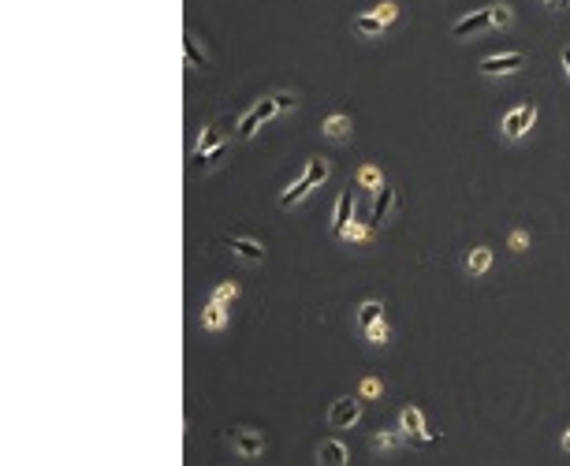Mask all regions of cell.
Listing matches in <instances>:
<instances>
[{"label": "cell", "instance_id": "d4e9b609", "mask_svg": "<svg viewBox=\"0 0 570 466\" xmlns=\"http://www.w3.org/2000/svg\"><path fill=\"white\" fill-rule=\"evenodd\" d=\"M369 231H373V228H366V224H347L343 235H347V239H369Z\"/></svg>", "mask_w": 570, "mask_h": 466}, {"label": "cell", "instance_id": "52a82bcc", "mask_svg": "<svg viewBox=\"0 0 570 466\" xmlns=\"http://www.w3.org/2000/svg\"><path fill=\"white\" fill-rule=\"evenodd\" d=\"M224 243L239 257H246V262H265V247H261V243H254V239H231V235H224Z\"/></svg>", "mask_w": 570, "mask_h": 466}, {"label": "cell", "instance_id": "1f68e13d", "mask_svg": "<svg viewBox=\"0 0 570 466\" xmlns=\"http://www.w3.org/2000/svg\"><path fill=\"white\" fill-rule=\"evenodd\" d=\"M548 4H552V8H566V4H570V0H548Z\"/></svg>", "mask_w": 570, "mask_h": 466}, {"label": "cell", "instance_id": "d6986e66", "mask_svg": "<svg viewBox=\"0 0 570 466\" xmlns=\"http://www.w3.org/2000/svg\"><path fill=\"white\" fill-rule=\"evenodd\" d=\"M380 317H384V306L369 299L366 306H361V317L358 321H361V329H366V325H373V321H380Z\"/></svg>", "mask_w": 570, "mask_h": 466}, {"label": "cell", "instance_id": "4316f807", "mask_svg": "<svg viewBox=\"0 0 570 466\" xmlns=\"http://www.w3.org/2000/svg\"><path fill=\"white\" fill-rule=\"evenodd\" d=\"M399 440H403V436H399V433H380L377 440H373V444H377V448H395Z\"/></svg>", "mask_w": 570, "mask_h": 466}, {"label": "cell", "instance_id": "484cf974", "mask_svg": "<svg viewBox=\"0 0 570 466\" xmlns=\"http://www.w3.org/2000/svg\"><path fill=\"white\" fill-rule=\"evenodd\" d=\"M361 396H366V399H373V396H380V381H373V377H366V381H361Z\"/></svg>", "mask_w": 570, "mask_h": 466}, {"label": "cell", "instance_id": "ffe728a7", "mask_svg": "<svg viewBox=\"0 0 570 466\" xmlns=\"http://www.w3.org/2000/svg\"><path fill=\"white\" fill-rule=\"evenodd\" d=\"M224 149H228V146H224V142H220V146H216V149H209V153H202V157H194V168H198V172H202V168H213V164H216L220 157H224Z\"/></svg>", "mask_w": 570, "mask_h": 466}, {"label": "cell", "instance_id": "8992f818", "mask_svg": "<svg viewBox=\"0 0 570 466\" xmlns=\"http://www.w3.org/2000/svg\"><path fill=\"white\" fill-rule=\"evenodd\" d=\"M518 68H526V56H522V53L481 60V71H485V75H507V71H518Z\"/></svg>", "mask_w": 570, "mask_h": 466}, {"label": "cell", "instance_id": "277c9868", "mask_svg": "<svg viewBox=\"0 0 570 466\" xmlns=\"http://www.w3.org/2000/svg\"><path fill=\"white\" fill-rule=\"evenodd\" d=\"M358 418H361L358 399H335V403L328 407V425L332 429H351Z\"/></svg>", "mask_w": 570, "mask_h": 466}, {"label": "cell", "instance_id": "44dd1931", "mask_svg": "<svg viewBox=\"0 0 570 466\" xmlns=\"http://www.w3.org/2000/svg\"><path fill=\"white\" fill-rule=\"evenodd\" d=\"M358 187H384V179H380V172H377L373 164H366V168L358 172Z\"/></svg>", "mask_w": 570, "mask_h": 466}, {"label": "cell", "instance_id": "30bf717a", "mask_svg": "<svg viewBox=\"0 0 570 466\" xmlns=\"http://www.w3.org/2000/svg\"><path fill=\"white\" fill-rule=\"evenodd\" d=\"M392 205H395V190L392 187H380V194H377V205H373V220H369V224L373 228H380L384 224V216H388V209H392Z\"/></svg>", "mask_w": 570, "mask_h": 466}, {"label": "cell", "instance_id": "f1b7e54d", "mask_svg": "<svg viewBox=\"0 0 570 466\" xmlns=\"http://www.w3.org/2000/svg\"><path fill=\"white\" fill-rule=\"evenodd\" d=\"M529 247V235H526V231H514V235H511V250H526Z\"/></svg>", "mask_w": 570, "mask_h": 466}, {"label": "cell", "instance_id": "6da1fadb", "mask_svg": "<svg viewBox=\"0 0 570 466\" xmlns=\"http://www.w3.org/2000/svg\"><path fill=\"white\" fill-rule=\"evenodd\" d=\"M325 176H328V164L321 161V157H314V161L306 164V176L299 179V183H295L291 190H283V194H280V205H283V209H287V205L302 202V198H306V194L314 190L317 183H325Z\"/></svg>", "mask_w": 570, "mask_h": 466}, {"label": "cell", "instance_id": "cb8c5ba5", "mask_svg": "<svg viewBox=\"0 0 570 466\" xmlns=\"http://www.w3.org/2000/svg\"><path fill=\"white\" fill-rule=\"evenodd\" d=\"M235 295H239V283H220L213 299H216V302H224V299H235Z\"/></svg>", "mask_w": 570, "mask_h": 466}, {"label": "cell", "instance_id": "4fadbf2b", "mask_svg": "<svg viewBox=\"0 0 570 466\" xmlns=\"http://www.w3.org/2000/svg\"><path fill=\"white\" fill-rule=\"evenodd\" d=\"M399 425H403V433H410V436L425 433V418H421V410H414V407H407V410H403V418H399Z\"/></svg>", "mask_w": 570, "mask_h": 466}, {"label": "cell", "instance_id": "f546056e", "mask_svg": "<svg viewBox=\"0 0 570 466\" xmlns=\"http://www.w3.org/2000/svg\"><path fill=\"white\" fill-rule=\"evenodd\" d=\"M276 101H280V112H287V109H295L299 101H295L291 94H276Z\"/></svg>", "mask_w": 570, "mask_h": 466}, {"label": "cell", "instance_id": "9a60e30c", "mask_svg": "<svg viewBox=\"0 0 570 466\" xmlns=\"http://www.w3.org/2000/svg\"><path fill=\"white\" fill-rule=\"evenodd\" d=\"M220 142H224V138H220V131H216V127H205V131H202V138H198V149H194V157H202V153L216 149Z\"/></svg>", "mask_w": 570, "mask_h": 466}, {"label": "cell", "instance_id": "5bb4252c", "mask_svg": "<svg viewBox=\"0 0 570 466\" xmlns=\"http://www.w3.org/2000/svg\"><path fill=\"white\" fill-rule=\"evenodd\" d=\"M347 131H351V120H347V116H328L325 120V135L328 138H347Z\"/></svg>", "mask_w": 570, "mask_h": 466}, {"label": "cell", "instance_id": "ba28073f", "mask_svg": "<svg viewBox=\"0 0 570 466\" xmlns=\"http://www.w3.org/2000/svg\"><path fill=\"white\" fill-rule=\"evenodd\" d=\"M354 190H358V183H351V187H347V190L340 194V205H335V220H332V224H335V231H340V235H343V228L351 224V205H354Z\"/></svg>", "mask_w": 570, "mask_h": 466}, {"label": "cell", "instance_id": "7402d4cb", "mask_svg": "<svg viewBox=\"0 0 570 466\" xmlns=\"http://www.w3.org/2000/svg\"><path fill=\"white\" fill-rule=\"evenodd\" d=\"M366 336L373 343H388V325H380V321H373V325H366Z\"/></svg>", "mask_w": 570, "mask_h": 466}, {"label": "cell", "instance_id": "7a4b0ae2", "mask_svg": "<svg viewBox=\"0 0 570 466\" xmlns=\"http://www.w3.org/2000/svg\"><path fill=\"white\" fill-rule=\"evenodd\" d=\"M276 112H280V101H276V97H265V101H257V105H254L250 112H246L242 120H239V131H235V135H239V138H250V135L257 131V127H261L265 120H272V116H276Z\"/></svg>", "mask_w": 570, "mask_h": 466}, {"label": "cell", "instance_id": "5b68a950", "mask_svg": "<svg viewBox=\"0 0 570 466\" xmlns=\"http://www.w3.org/2000/svg\"><path fill=\"white\" fill-rule=\"evenodd\" d=\"M488 27H492V8H485V11H473V16L459 19V23H455V37L481 34V30H488Z\"/></svg>", "mask_w": 570, "mask_h": 466}, {"label": "cell", "instance_id": "7c38bea8", "mask_svg": "<svg viewBox=\"0 0 570 466\" xmlns=\"http://www.w3.org/2000/svg\"><path fill=\"white\" fill-rule=\"evenodd\" d=\"M466 269H470V273H488V269H492V250L477 247L470 257H466Z\"/></svg>", "mask_w": 570, "mask_h": 466}, {"label": "cell", "instance_id": "ac0fdd59", "mask_svg": "<svg viewBox=\"0 0 570 466\" xmlns=\"http://www.w3.org/2000/svg\"><path fill=\"white\" fill-rule=\"evenodd\" d=\"M183 49H187V68H202V71L209 68V60L202 56V49H198V42H194V37H187Z\"/></svg>", "mask_w": 570, "mask_h": 466}, {"label": "cell", "instance_id": "d6a6232c", "mask_svg": "<svg viewBox=\"0 0 570 466\" xmlns=\"http://www.w3.org/2000/svg\"><path fill=\"white\" fill-rule=\"evenodd\" d=\"M563 448H566V451H570V433H566V436H563Z\"/></svg>", "mask_w": 570, "mask_h": 466}, {"label": "cell", "instance_id": "83f0119b", "mask_svg": "<svg viewBox=\"0 0 570 466\" xmlns=\"http://www.w3.org/2000/svg\"><path fill=\"white\" fill-rule=\"evenodd\" d=\"M373 11H377V16H380L384 23H392V19L399 16V8H395V4H380V8H373Z\"/></svg>", "mask_w": 570, "mask_h": 466}, {"label": "cell", "instance_id": "4dcf8cb0", "mask_svg": "<svg viewBox=\"0 0 570 466\" xmlns=\"http://www.w3.org/2000/svg\"><path fill=\"white\" fill-rule=\"evenodd\" d=\"M563 63H566V75H570V45L563 49Z\"/></svg>", "mask_w": 570, "mask_h": 466}, {"label": "cell", "instance_id": "8fae6325", "mask_svg": "<svg viewBox=\"0 0 570 466\" xmlns=\"http://www.w3.org/2000/svg\"><path fill=\"white\" fill-rule=\"evenodd\" d=\"M317 455L321 462H332V466H343L347 462V448L340 444V440H325V444L317 448Z\"/></svg>", "mask_w": 570, "mask_h": 466}, {"label": "cell", "instance_id": "9c48e42d", "mask_svg": "<svg viewBox=\"0 0 570 466\" xmlns=\"http://www.w3.org/2000/svg\"><path fill=\"white\" fill-rule=\"evenodd\" d=\"M235 451L246 459H257L265 451V440L257 436V433H235Z\"/></svg>", "mask_w": 570, "mask_h": 466}, {"label": "cell", "instance_id": "603a6c76", "mask_svg": "<svg viewBox=\"0 0 570 466\" xmlns=\"http://www.w3.org/2000/svg\"><path fill=\"white\" fill-rule=\"evenodd\" d=\"M511 23V8L503 4V8H492V27H507Z\"/></svg>", "mask_w": 570, "mask_h": 466}, {"label": "cell", "instance_id": "2e32d148", "mask_svg": "<svg viewBox=\"0 0 570 466\" xmlns=\"http://www.w3.org/2000/svg\"><path fill=\"white\" fill-rule=\"evenodd\" d=\"M202 321H205V329H224V306H220V302L213 299L209 306H205Z\"/></svg>", "mask_w": 570, "mask_h": 466}, {"label": "cell", "instance_id": "3957f363", "mask_svg": "<svg viewBox=\"0 0 570 466\" xmlns=\"http://www.w3.org/2000/svg\"><path fill=\"white\" fill-rule=\"evenodd\" d=\"M533 120H537V105L529 101V105H522V109H514V112L503 116V135H507V138H522L529 127H533Z\"/></svg>", "mask_w": 570, "mask_h": 466}, {"label": "cell", "instance_id": "e0dca14e", "mask_svg": "<svg viewBox=\"0 0 570 466\" xmlns=\"http://www.w3.org/2000/svg\"><path fill=\"white\" fill-rule=\"evenodd\" d=\"M354 27H358L361 34H380V30L388 27V23L377 16V11H373V16H358V19H354Z\"/></svg>", "mask_w": 570, "mask_h": 466}]
</instances>
